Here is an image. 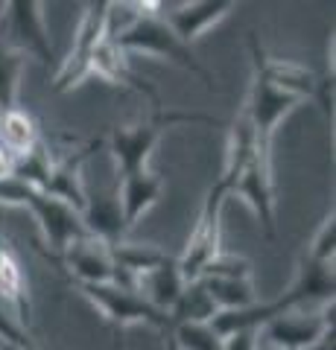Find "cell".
I'll use <instances>...</instances> for the list:
<instances>
[{
    "label": "cell",
    "instance_id": "obj_31",
    "mask_svg": "<svg viewBox=\"0 0 336 350\" xmlns=\"http://www.w3.org/2000/svg\"><path fill=\"white\" fill-rule=\"evenodd\" d=\"M12 163H15V158L0 146V178H9V175H12Z\"/></svg>",
    "mask_w": 336,
    "mask_h": 350
},
{
    "label": "cell",
    "instance_id": "obj_16",
    "mask_svg": "<svg viewBox=\"0 0 336 350\" xmlns=\"http://www.w3.org/2000/svg\"><path fill=\"white\" fill-rule=\"evenodd\" d=\"M234 9V0H199V3H184L164 15V24L172 29L181 44L196 41L205 29H211L216 21H222Z\"/></svg>",
    "mask_w": 336,
    "mask_h": 350
},
{
    "label": "cell",
    "instance_id": "obj_27",
    "mask_svg": "<svg viewBox=\"0 0 336 350\" xmlns=\"http://www.w3.org/2000/svg\"><path fill=\"white\" fill-rule=\"evenodd\" d=\"M333 251H336V216L333 211L322 219L319 231L313 234L310 245H307V254L313 262H324V266H333Z\"/></svg>",
    "mask_w": 336,
    "mask_h": 350
},
{
    "label": "cell",
    "instance_id": "obj_24",
    "mask_svg": "<svg viewBox=\"0 0 336 350\" xmlns=\"http://www.w3.org/2000/svg\"><path fill=\"white\" fill-rule=\"evenodd\" d=\"M53 161L50 158V149H47V144L41 140L38 146H32L27 155H21V158H15V163H12V178H18V181H24L27 187H32V190H44V184H47V178H50V172H53Z\"/></svg>",
    "mask_w": 336,
    "mask_h": 350
},
{
    "label": "cell",
    "instance_id": "obj_18",
    "mask_svg": "<svg viewBox=\"0 0 336 350\" xmlns=\"http://www.w3.org/2000/svg\"><path fill=\"white\" fill-rule=\"evenodd\" d=\"M96 144H91V149ZM91 149H82V152H77V155L53 163V172H50V178H47V184H44V190L41 193L50 196V199H56V202H62V204L73 207L77 213H82L85 202H88V193H85V187H82L79 170H82L85 158L91 155Z\"/></svg>",
    "mask_w": 336,
    "mask_h": 350
},
{
    "label": "cell",
    "instance_id": "obj_26",
    "mask_svg": "<svg viewBox=\"0 0 336 350\" xmlns=\"http://www.w3.org/2000/svg\"><path fill=\"white\" fill-rule=\"evenodd\" d=\"M170 350H222V338L211 324H176L170 327Z\"/></svg>",
    "mask_w": 336,
    "mask_h": 350
},
{
    "label": "cell",
    "instance_id": "obj_1",
    "mask_svg": "<svg viewBox=\"0 0 336 350\" xmlns=\"http://www.w3.org/2000/svg\"><path fill=\"white\" fill-rule=\"evenodd\" d=\"M132 9H138L132 24L123 27L120 32H108L117 47H120L123 53H144V56H158L164 62L179 64V68L196 73L205 82V88L214 91L216 85H214L211 70L202 68V64L196 62V53L172 36V29L164 24V18L158 15L161 3H132Z\"/></svg>",
    "mask_w": 336,
    "mask_h": 350
},
{
    "label": "cell",
    "instance_id": "obj_10",
    "mask_svg": "<svg viewBox=\"0 0 336 350\" xmlns=\"http://www.w3.org/2000/svg\"><path fill=\"white\" fill-rule=\"evenodd\" d=\"M301 100L292 94H284L278 88L269 85L263 76L255 70L252 76V88H248V96H246V114L252 120V129H255V137H257V146H266L272 149V137H275V129L281 126L292 108H298Z\"/></svg>",
    "mask_w": 336,
    "mask_h": 350
},
{
    "label": "cell",
    "instance_id": "obj_28",
    "mask_svg": "<svg viewBox=\"0 0 336 350\" xmlns=\"http://www.w3.org/2000/svg\"><path fill=\"white\" fill-rule=\"evenodd\" d=\"M202 278H252V262L237 257V254H216L208 266H205Z\"/></svg>",
    "mask_w": 336,
    "mask_h": 350
},
{
    "label": "cell",
    "instance_id": "obj_14",
    "mask_svg": "<svg viewBox=\"0 0 336 350\" xmlns=\"http://www.w3.org/2000/svg\"><path fill=\"white\" fill-rule=\"evenodd\" d=\"M333 266H324V262H313L310 257H301L298 271L292 286L281 295V304L287 306V312L305 306L307 301H322V304H333Z\"/></svg>",
    "mask_w": 336,
    "mask_h": 350
},
{
    "label": "cell",
    "instance_id": "obj_34",
    "mask_svg": "<svg viewBox=\"0 0 336 350\" xmlns=\"http://www.w3.org/2000/svg\"><path fill=\"white\" fill-rule=\"evenodd\" d=\"M167 350H170V347H167Z\"/></svg>",
    "mask_w": 336,
    "mask_h": 350
},
{
    "label": "cell",
    "instance_id": "obj_3",
    "mask_svg": "<svg viewBox=\"0 0 336 350\" xmlns=\"http://www.w3.org/2000/svg\"><path fill=\"white\" fill-rule=\"evenodd\" d=\"M0 41L21 56L38 59L44 68L53 64V44L41 15V3L36 0H12L0 6Z\"/></svg>",
    "mask_w": 336,
    "mask_h": 350
},
{
    "label": "cell",
    "instance_id": "obj_30",
    "mask_svg": "<svg viewBox=\"0 0 336 350\" xmlns=\"http://www.w3.org/2000/svg\"><path fill=\"white\" fill-rule=\"evenodd\" d=\"M257 347H260L257 330H237L222 338V350H257Z\"/></svg>",
    "mask_w": 336,
    "mask_h": 350
},
{
    "label": "cell",
    "instance_id": "obj_15",
    "mask_svg": "<svg viewBox=\"0 0 336 350\" xmlns=\"http://www.w3.org/2000/svg\"><path fill=\"white\" fill-rule=\"evenodd\" d=\"M132 286H135V292L140 295V298L153 306V310L170 315L172 306L179 304V298H181V292H184L188 283H184L181 275H179L176 257H167L164 262H158L155 269L138 275Z\"/></svg>",
    "mask_w": 336,
    "mask_h": 350
},
{
    "label": "cell",
    "instance_id": "obj_5",
    "mask_svg": "<svg viewBox=\"0 0 336 350\" xmlns=\"http://www.w3.org/2000/svg\"><path fill=\"white\" fill-rule=\"evenodd\" d=\"M108 18H112V3H88L82 15V24L73 36V47L68 53V59L59 64V73L53 79V91L64 94L73 91L77 85L85 82V76H91V53L103 41L108 32Z\"/></svg>",
    "mask_w": 336,
    "mask_h": 350
},
{
    "label": "cell",
    "instance_id": "obj_33",
    "mask_svg": "<svg viewBox=\"0 0 336 350\" xmlns=\"http://www.w3.org/2000/svg\"><path fill=\"white\" fill-rule=\"evenodd\" d=\"M257 350H260V347H257Z\"/></svg>",
    "mask_w": 336,
    "mask_h": 350
},
{
    "label": "cell",
    "instance_id": "obj_25",
    "mask_svg": "<svg viewBox=\"0 0 336 350\" xmlns=\"http://www.w3.org/2000/svg\"><path fill=\"white\" fill-rule=\"evenodd\" d=\"M21 70H24V56L0 41V114L18 108Z\"/></svg>",
    "mask_w": 336,
    "mask_h": 350
},
{
    "label": "cell",
    "instance_id": "obj_21",
    "mask_svg": "<svg viewBox=\"0 0 336 350\" xmlns=\"http://www.w3.org/2000/svg\"><path fill=\"white\" fill-rule=\"evenodd\" d=\"M41 144V131H38V123L36 117L24 108H12V111L0 114V146H3L12 158H21L27 155L32 146Z\"/></svg>",
    "mask_w": 336,
    "mask_h": 350
},
{
    "label": "cell",
    "instance_id": "obj_4",
    "mask_svg": "<svg viewBox=\"0 0 336 350\" xmlns=\"http://www.w3.org/2000/svg\"><path fill=\"white\" fill-rule=\"evenodd\" d=\"M229 199V190L222 187L220 181H214V187L208 190V199L202 204L199 222L193 228V234L188 239V248L184 254L176 257L179 275L184 283H193L202 278L205 266L220 254V219H222V204Z\"/></svg>",
    "mask_w": 336,
    "mask_h": 350
},
{
    "label": "cell",
    "instance_id": "obj_17",
    "mask_svg": "<svg viewBox=\"0 0 336 350\" xmlns=\"http://www.w3.org/2000/svg\"><path fill=\"white\" fill-rule=\"evenodd\" d=\"M79 216H82V225H85V231H88V237L100 239L103 245L112 248L117 243H123L126 225H123V211H120L117 190L114 193L88 196V202H85V211Z\"/></svg>",
    "mask_w": 336,
    "mask_h": 350
},
{
    "label": "cell",
    "instance_id": "obj_22",
    "mask_svg": "<svg viewBox=\"0 0 336 350\" xmlns=\"http://www.w3.org/2000/svg\"><path fill=\"white\" fill-rule=\"evenodd\" d=\"M199 283L208 292L216 312H237L257 304V292L252 286V278H199Z\"/></svg>",
    "mask_w": 336,
    "mask_h": 350
},
{
    "label": "cell",
    "instance_id": "obj_6",
    "mask_svg": "<svg viewBox=\"0 0 336 350\" xmlns=\"http://www.w3.org/2000/svg\"><path fill=\"white\" fill-rule=\"evenodd\" d=\"M96 310H100L114 327L149 324L155 330H170V319L164 312L153 310L135 289H123L114 283H79L77 286Z\"/></svg>",
    "mask_w": 336,
    "mask_h": 350
},
{
    "label": "cell",
    "instance_id": "obj_29",
    "mask_svg": "<svg viewBox=\"0 0 336 350\" xmlns=\"http://www.w3.org/2000/svg\"><path fill=\"white\" fill-rule=\"evenodd\" d=\"M0 342H6V345H15V347H29V350H38L36 342L29 338L27 330H21L18 321L12 319L9 312L0 310Z\"/></svg>",
    "mask_w": 336,
    "mask_h": 350
},
{
    "label": "cell",
    "instance_id": "obj_11",
    "mask_svg": "<svg viewBox=\"0 0 336 350\" xmlns=\"http://www.w3.org/2000/svg\"><path fill=\"white\" fill-rule=\"evenodd\" d=\"M59 262L70 271V278L79 283H120L117 278V266L112 260V251L94 237H82L77 243H70L62 251Z\"/></svg>",
    "mask_w": 336,
    "mask_h": 350
},
{
    "label": "cell",
    "instance_id": "obj_23",
    "mask_svg": "<svg viewBox=\"0 0 336 350\" xmlns=\"http://www.w3.org/2000/svg\"><path fill=\"white\" fill-rule=\"evenodd\" d=\"M214 315H216V306L211 304L208 292H205L199 280H193L184 286L179 304L172 306L167 319H170V327H176V324H208Z\"/></svg>",
    "mask_w": 336,
    "mask_h": 350
},
{
    "label": "cell",
    "instance_id": "obj_7",
    "mask_svg": "<svg viewBox=\"0 0 336 350\" xmlns=\"http://www.w3.org/2000/svg\"><path fill=\"white\" fill-rule=\"evenodd\" d=\"M331 336H333V304H324V312L319 315L284 312L257 330V338H263L269 350H313L316 345L328 342Z\"/></svg>",
    "mask_w": 336,
    "mask_h": 350
},
{
    "label": "cell",
    "instance_id": "obj_32",
    "mask_svg": "<svg viewBox=\"0 0 336 350\" xmlns=\"http://www.w3.org/2000/svg\"><path fill=\"white\" fill-rule=\"evenodd\" d=\"M0 350H29V347H15V345H6V342H0Z\"/></svg>",
    "mask_w": 336,
    "mask_h": 350
},
{
    "label": "cell",
    "instance_id": "obj_8",
    "mask_svg": "<svg viewBox=\"0 0 336 350\" xmlns=\"http://www.w3.org/2000/svg\"><path fill=\"white\" fill-rule=\"evenodd\" d=\"M21 207L36 216V222L41 225V234H44L47 245H50L53 254H56V260L62 257V251L70 243L88 237V231H85V225H82V216L73 211V207L50 199V196L32 190V187H27Z\"/></svg>",
    "mask_w": 336,
    "mask_h": 350
},
{
    "label": "cell",
    "instance_id": "obj_2",
    "mask_svg": "<svg viewBox=\"0 0 336 350\" xmlns=\"http://www.w3.org/2000/svg\"><path fill=\"white\" fill-rule=\"evenodd\" d=\"M176 123H214V120L205 114H179V111H164V108H153L149 120H140L138 126L112 129V135H108V152L117 161L120 178H132V175L146 172L149 155H153L161 131Z\"/></svg>",
    "mask_w": 336,
    "mask_h": 350
},
{
    "label": "cell",
    "instance_id": "obj_19",
    "mask_svg": "<svg viewBox=\"0 0 336 350\" xmlns=\"http://www.w3.org/2000/svg\"><path fill=\"white\" fill-rule=\"evenodd\" d=\"M161 193H164V181L155 172H140L132 178H120L117 181V199H120V211H123V225L126 231L135 228V222L153 207Z\"/></svg>",
    "mask_w": 336,
    "mask_h": 350
},
{
    "label": "cell",
    "instance_id": "obj_13",
    "mask_svg": "<svg viewBox=\"0 0 336 350\" xmlns=\"http://www.w3.org/2000/svg\"><path fill=\"white\" fill-rule=\"evenodd\" d=\"M91 73L100 76V79H105V82H112V85H123V88H129V91L144 94V96H149L153 108H161V100H158L155 88L149 85L146 79H140V76L132 73V68L126 64V53L117 47L114 38L108 36V32L103 36V41L94 47V53H91Z\"/></svg>",
    "mask_w": 336,
    "mask_h": 350
},
{
    "label": "cell",
    "instance_id": "obj_20",
    "mask_svg": "<svg viewBox=\"0 0 336 350\" xmlns=\"http://www.w3.org/2000/svg\"><path fill=\"white\" fill-rule=\"evenodd\" d=\"M0 298L15 306V321L21 330L29 327V295H27V280L21 260L6 243V237L0 234Z\"/></svg>",
    "mask_w": 336,
    "mask_h": 350
},
{
    "label": "cell",
    "instance_id": "obj_9",
    "mask_svg": "<svg viewBox=\"0 0 336 350\" xmlns=\"http://www.w3.org/2000/svg\"><path fill=\"white\" fill-rule=\"evenodd\" d=\"M231 196L243 199L255 211L266 237H275V184H272V149L257 146L255 158L234 181Z\"/></svg>",
    "mask_w": 336,
    "mask_h": 350
},
{
    "label": "cell",
    "instance_id": "obj_12",
    "mask_svg": "<svg viewBox=\"0 0 336 350\" xmlns=\"http://www.w3.org/2000/svg\"><path fill=\"white\" fill-rule=\"evenodd\" d=\"M248 47H252V56H255V70L263 76V79L272 88H278V91H284V94L298 96L301 103H305L307 96L319 94V79L307 68H301V64H296V62H284V59L266 56V53L257 47V38H248Z\"/></svg>",
    "mask_w": 336,
    "mask_h": 350
}]
</instances>
